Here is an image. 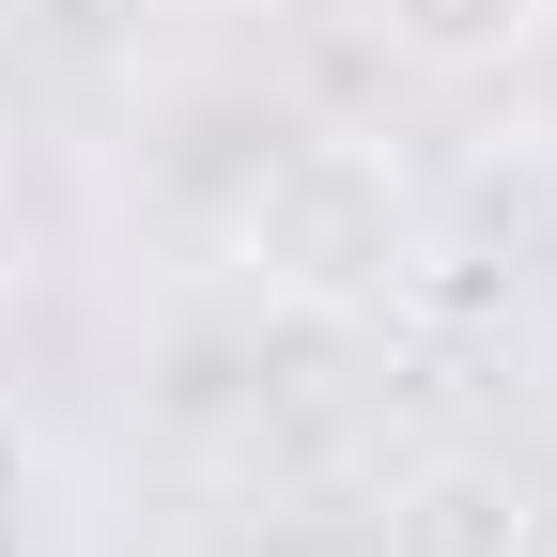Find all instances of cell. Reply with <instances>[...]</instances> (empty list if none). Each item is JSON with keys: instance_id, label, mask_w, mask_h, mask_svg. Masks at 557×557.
Instances as JSON below:
<instances>
[{"instance_id": "1", "label": "cell", "mask_w": 557, "mask_h": 557, "mask_svg": "<svg viewBox=\"0 0 557 557\" xmlns=\"http://www.w3.org/2000/svg\"><path fill=\"white\" fill-rule=\"evenodd\" d=\"M357 32L418 78H511V62H542L557 0H357Z\"/></svg>"}, {"instance_id": "2", "label": "cell", "mask_w": 557, "mask_h": 557, "mask_svg": "<svg viewBox=\"0 0 557 557\" xmlns=\"http://www.w3.org/2000/svg\"><path fill=\"white\" fill-rule=\"evenodd\" d=\"M387 557H527V496L480 480V465H434V480L387 511Z\"/></svg>"}]
</instances>
